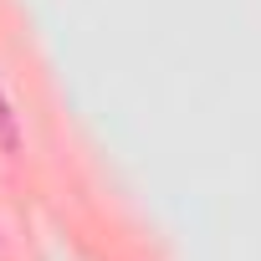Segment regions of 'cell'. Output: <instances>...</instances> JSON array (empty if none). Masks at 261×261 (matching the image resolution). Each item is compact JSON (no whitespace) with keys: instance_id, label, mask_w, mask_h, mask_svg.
Returning a JSON list of instances; mask_svg holds the SVG:
<instances>
[{"instance_id":"6da1fadb","label":"cell","mask_w":261,"mask_h":261,"mask_svg":"<svg viewBox=\"0 0 261 261\" xmlns=\"http://www.w3.org/2000/svg\"><path fill=\"white\" fill-rule=\"evenodd\" d=\"M0 149H6V154H21V123H16L6 92H0Z\"/></svg>"}]
</instances>
